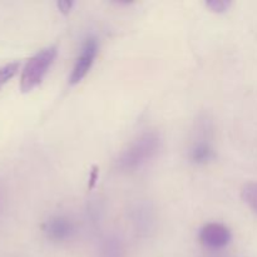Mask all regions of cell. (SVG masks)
I'll return each instance as SVG.
<instances>
[{
	"label": "cell",
	"mask_w": 257,
	"mask_h": 257,
	"mask_svg": "<svg viewBox=\"0 0 257 257\" xmlns=\"http://www.w3.org/2000/svg\"><path fill=\"white\" fill-rule=\"evenodd\" d=\"M242 200L257 213V182H248L241 190Z\"/></svg>",
	"instance_id": "7"
},
{
	"label": "cell",
	"mask_w": 257,
	"mask_h": 257,
	"mask_svg": "<svg viewBox=\"0 0 257 257\" xmlns=\"http://www.w3.org/2000/svg\"><path fill=\"white\" fill-rule=\"evenodd\" d=\"M230 5L231 3L227 0H210V2H207L208 9L215 13H225Z\"/></svg>",
	"instance_id": "9"
},
{
	"label": "cell",
	"mask_w": 257,
	"mask_h": 257,
	"mask_svg": "<svg viewBox=\"0 0 257 257\" xmlns=\"http://www.w3.org/2000/svg\"><path fill=\"white\" fill-rule=\"evenodd\" d=\"M161 136L156 131H148L138 136L117 158V167L120 170H135L150 161L161 147Z\"/></svg>",
	"instance_id": "1"
},
{
	"label": "cell",
	"mask_w": 257,
	"mask_h": 257,
	"mask_svg": "<svg viewBox=\"0 0 257 257\" xmlns=\"http://www.w3.org/2000/svg\"><path fill=\"white\" fill-rule=\"evenodd\" d=\"M191 157L195 162L202 163V162H208L210 160H212L213 157V151L207 143L201 142L197 143L195 146V148L192 150V153H191Z\"/></svg>",
	"instance_id": "6"
},
{
	"label": "cell",
	"mask_w": 257,
	"mask_h": 257,
	"mask_svg": "<svg viewBox=\"0 0 257 257\" xmlns=\"http://www.w3.org/2000/svg\"><path fill=\"white\" fill-rule=\"evenodd\" d=\"M45 233L52 240H65L73 232V225L64 217L50 218L44 227Z\"/></svg>",
	"instance_id": "5"
},
{
	"label": "cell",
	"mask_w": 257,
	"mask_h": 257,
	"mask_svg": "<svg viewBox=\"0 0 257 257\" xmlns=\"http://www.w3.org/2000/svg\"><path fill=\"white\" fill-rule=\"evenodd\" d=\"M98 53V43L94 38H88L83 44L82 50H80L79 57L77 58L74 67H73L72 74L69 77L70 84H77L79 83L88 72L92 68L93 63H94L95 57Z\"/></svg>",
	"instance_id": "3"
},
{
	"label": "cell",
	"mask_w": 257,
	"mask_h": 257,
	"mask_svg": "<svg viewBox=\"0 0 257 257\" xmlns=\"http://www.w3.org/2000/svg\"><path fill=\"white\" fill-rule=\"evenodd\" d=\"M73 7V2H68V0H62V2L58 3V8L60 9L62 13H69L70 9Z\"/></svg>",
	"instance_id": "10"
},
{
	"label": "cell",
	"mask_w": 257,
	"mask_h": 257,
	"mask_svg": "<svg viewBox=\"0 0 257 257\" xmlns=\"http://www.w3.org/2000/svg\"><path fill=\"white\" fill-rule=\"evenodd\" d=\"M20 64L18 62L9 63V64L4 65V67H0V88L4 84H7L13 77L18 73L19 70Z\"/></svg>",
	"instance_id": "8"
},
{
	"label": "cell",
	"mask_w": 257,
	"mask_h": 257,
	"mask_svg": "<svg viewBox=\"0 0 257 257\" xmlns=\"http://www.w3.org/2000/svg\"><path fill=\"white\" fill-rule=\"evenodd\" d=\"M200 241L208 248H222L230 243L231 232L222 223L211 222L201 228Z\"/></svg>",
	"instance_id": "4"
},
{
	"label": "cell",
	"mask_w": 257,
	"mask_h": 257,
	"mask_svg": "<svg viewBox=\"0 0 257 257\" xmlns=\"http://www.w3.org/2000/svg\"><path fill=\"white\" fill-rule=\"evenodd\" d=\"M55 57H57V48L48 47L38 52L34 57L28 60L20 78V89L23 93L30 92L43 82L49 68L54 63Z\"/></svg>",
	"instance_id": "2"
}]
</instances>
